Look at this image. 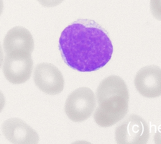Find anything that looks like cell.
I'll return each mask as SVG.
<instances>
[{
    "instance_id": "cell-1",
    "label": "cell",
    "mask_w": 161,
    "mask_h": 144,
    "mask_svg": "<svg viewBox=\"0 0 161 144\" xmlns=\"http://www.w3.org/2000/svg\"><path fill=\"white\" fill-rule=\"evenodd\" d=\"M59 49L64 63L81 72L99 70L111 60L113 46L109 34L92 20L78 19L61 32Z\"/></svg>"
},
{
    "instance_id": "cell-2",
    "label": "cell",
    "mask_w": 161,
    "mask_h": 144,
    "mask_svg": "<svg viewBox=\"0 0 161 144\" xmlns=\"http://www.w3.org/2000/svg\"><path fill=\"white\" fill-rule=\"evenodd\" d=\"M98 103L94 118L101 127H109L122 120L127 114L129 92L125 81L118 76L104 79L96 91Z\"/></svg>"
},
{
    "instance_id": "cell-3",
    "label": "cell",
    "mask_w": 161,
    "mask_h": 144,
    "mask_svg": "<svg viewBox=\"0 0 161 144\" xmlns=\"http://www.w3.org/2000/svg\"><path fill=\"white\" fill-rule=\"evenodd\" d=\"M95 108L96 97L93 91L88 87H80L67 97L64 111L71 121L82 122L91 117Z\"/></svg>"
},
{
    "instance_id": "cell-4",
    "label": "cell",
    "mask_w": 161,
    "mask_h": 144,
    "mask_svg": "<svg viewBox=\"0 0 161 144\" xmlns=\"http://www.w3.org/2000/svg\"><path fill=\"white\" fill-rule=\"evenodd\" d=\"M150 136L147 122L136 114H131L115 130V140L118 144H145Z\"/></svg>"
},
{
    "instance_id": "cell-5",
    "label": "cell",
    "mask_w": 161,
    "mask_h": 144,
    "mask_svg": "<svg viewBox=\"0 0 161 144\" xmlns=\"http://www.w3.org/2000/svg\"><path fill=\"white\" fill-rule=\"evenodd\" d=\"M33 69L31 54L11 53L5 58L3 72L7 80L15 85L26 82L30 79Z\"/></svg>"
},
{
    "instance_id": "cell-6",
    "label": "cell",
    "mask_w": 161,
    "mask_h": 144,
    "mask_svg": "<svg viewBox=\"0 0 161 144\" xmlns=\"http://www.w3.org/2000/svg\"><path fill=\"white\" fill-rule=\"evenodd\" d=\"M36 86L49 95L61 93L64 87V80L60 70L54 64L42 63L37 65L34 71Z\"/></svg>"
},
{
    "instance_id": "cell-7",
    "label": "cell",
    "mask_w": 161,
    "mask_h": 144,
    "mask_svg": "<svg viewBox=\"0 0 161 144\" xmlns=\"http://www.w3.org/2000/svg\"><path fill=\"white\" fill-rule=\"evenodd\" d=\"M137 91L147 98L161 96V68L156 65L142 68L134 80Z\"/></svg>"
},
{
    "instance_id": "cell-8",
    "label": "cell",
    "mask_w": 161,
    "mask_h": 144,
    "mask_svg": "<svg viewBox=\"0 0 161 144\" xmlns=\"http://www.w3.org/2000/svg\"><path fill=\"white\" fill-rule=\"evenodd\" d=\"M2 131L5 138L12 143L36 144L39 141L37 133L17 118L6 120L2 125Z\"/></svg>"
},
{
    "instance_id": "cell-9",
    "label": "cell",
    "mask_w": 161,
    "mask_h": 144,
    "mask_svg": "<svg viewBox=\"0 0 161 144\" xmlns=\"http://www.w3.org/2000/svg\"><path fill=\"white\" fill-rule=\"evenodd\" d=\"M3 47L7 54L11 53H32L34 41L31 33L27 29L17 26L11 29L3 41Z\"/></svg>"
},
{
    "instance_id": "cell-10",
    "label": "cell",
    "mask_w": 161,
    "mask_h": 144,
    "mask_svg": "<svg viewBox=\"0 0 161 144\" xmlns=\"http://www.w3.org/2000/svg\"><path fill=\"white\" fill-rule=\"evenodd\" d=\"M150 8L153 17L161 21V0H150Z\"/></svg>"
},
{
    "instance_id": "cell-11",
    "label": "cell",
    "mask_w": 161,
    "mask_h": 144,
    "mask_svg": "<svg viewBox=\"0 0 161 144\" xmlns=\"http://www.w3.org/2000/svg\"><path fill=\"white\" fill-rule=\"evenodd\" d=\"M37 1L44 7L51 8L60 5L64 0H37Z\"/></svg>"
},
{
    "instance_id": "cell-12",
    "label": "cell",
    "mask_w": 161,
    "mask_h": 144,
    "mask_svg": "<svg viewBox=\"0 0 161 144\" xmlns=\"http://www.w3.org/2000/svg\"><path fill=\"white\" fill-rule=\"evenodd\" d=\"M153 138L155 143L161 144V126L155 132Z\"/></svg>"
},
{
    "instance_id": "cell-13",
    "label": "cell",
    "mask_w": 161,
    "mask_h": 144,
    "mask_svg": "<svg viewBox=\"0 0 161 144\" xmlns=\"http://www.w3.org/2000/svg\"><path fill=\"white\" fill-rule=\"evenodd\" d=\"M5 106V98L2 92L0 91V113L3 111Z\"/></svg>"
},
{
    "instance_id": "cell-14",
    "label": "cell",
    "mask_w": 161,
    "mask_h": 144,
    "mask_svg": "<svg viewBox=\"0 0 161 144\" xmlns=\"http://www.w3.org/2000/svg\"><path fill=\"white\" fill-rule=\"evenodd\" d=\"M3 61V49H2L1 44H0V68L2 67Z\"/></svg>"
},
{
    "instance_id": "cell-15",
    "label": "cell",
    "mask_w": 161,
    "mask_h": 144,
    "mask_svg": "<svg viewBox=\"0 0 161 144\" xmlns=\"http://www.w3.org/2000/svg\"><path fill=\"white\" fill-rule=\"evenodd\" d=\"M4 8V4H3V0H0V16L2 15Z\"/></svg>"
}]
</instances>
